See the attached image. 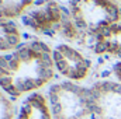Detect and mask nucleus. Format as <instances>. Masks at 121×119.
<instances>
[{"label":"nucleus","mask_w":121,"mask_h":119,"mask_svg":"<svg viewBox=\"0 0 121 119\" xmlns=\"http://www.w3.org/2000/svg\"><path fill=\"white\" fill-rule=\"evenodd\" d=\"M52 49L31 41L14 51L0 53V90L11 97L32 94L54 79Z\"/></svg>","instance_id":"1"},{"label":"nucleus","mask_w":121,"mask_h":119,"mask_svg":"<svg viewBox=\"0 0 121 119\" xmlns=\"http://www.w3.org/2000/svg\"><path fill=\"white\" fill-rule=\"evenodd\" d=\"M69 14L85 34H100L121 21V8L114 0H69Z\"/></svg>","instance_id":"2"},{"label":"nucleus","mask_w":121,"mask_h":119,"mask_svg":"<svg viewBox=\"0 0 121 119\" xmlns=\"http://www.w3.org/2000/svg\"><path fill=\"white\" fill-rule=\"evenodd\" d=\"M48 99L54 119L94 118L90 88H85L73 81L54 84L49 88Z\"/></svg>","instance_id":"3"},{"label":"nucleus","mask_w":121,"mask_h":119,"mask_svg":"<svg viewBox=\"0 0 121 119\" xmlns=\"http://www.w3.org/2000/svg\"><path fill=\"white\" fill-rule=\"evenodd\" d=\"M26 25L31 27L37 32H48L51 30H58L62 32V36L73 39L78 35V28L72 21V17L66 20L62 7L55 1L42 4L37 10L30 11L24 17Z\"/></svg>","instance_id":"4"},{"label":"nucleus","mask_w":121,"mask_h":119,"mask_svg":"<svg viewBox=\"0 0 121 119\" xmlns=\"http://www.w3.org/2000/svg\"><path fill=\"white\" fill-rule=\"evenodd\" d=\"M94 119H121V84L104 80L90 87Z\"/></svg>","instance_id":"5"},{"label":"nucleus","mask_w":121,"mask_h":119,"mask_svg":"<svg viewBox=\"0 0 121 119\" xmlns=\"http://www.w3.org/2000/svg\"><path fill=\"white\" fill-rule=\"evenodd\" d=\"M55 69L70 81H82L90 71V62L78 49L68 44H59L52 49Z\"/></svg>","instance_id":"6"},{"label":"nucleus","mask_w":121,"mask_h":119,"mask_svg":"<svg viewBox=\"0 0 121 119\" xmlns=\"http://www.w3.org/2000/svg\"><path fill=\"white\" fill-rule=\"evenodd\" d=\"M16 119H54L49 99L41 92L30 94L23 101Z\"/></svg>","instance_id":"7"},{"label":"nucleus","mask_w":121,"mask_h":119,"mask_svg":"<svg viewBox=\"0 0 121 119\" xmlns=\"http://www.w3.org/2000/svg\"><path fill=\"white\" fill-rule=\"evenodd\" d=\"M94 51L101 55H111L121 60V23L96 35Z\"/></svg>","instance_id":"8"},{"label":"nucleus","mask_w":121,"mask_h":119,"mask_svg":"<svg viewBox=\"0 0 121 119\" xmlns=\"http://www.w3.org/2000/svg\"><path fill=\"white\" fill-rule=\"evenodd\" d=\"M21 44V32L18 25L9 18L0 16V53L14 51Z\"/></svg>","instance_id":"9"},{"label":"nucleus","mask_w":121,"mask_h":119,"mask_svg":"<svg viewBox=\"0 0 121 119\" xmlns=\"http://www.w3.org/2000/svg\"><path fill=\"white\" fill-rule=\"evenodd\" d=\"M34 0H0V16L13 20L30 8Z\"/></svg>","instance_id":"10"},{"label":"nucleus","mask_w":121,"mask_h":119,"mask_svg":"<svg viewBox=\"0 0 121 119\" xmlns=\"http://www.w3.org/2000/svg\"><path fill=\"white\" fill-rule=\"evenodd\" d=\"M6 95L7 94L0 90V119H14L16 116L14 104Z\"/></svg>","instance_id":"11"},{"label":"nucleus","mask_w":121,"mask_h":119,"mask_svg":"<svg viewBox=\"0 0 121 119\" xmlns=\"http://www.w3.org/2000/svg\"><path fill=\"white\" fill-rule=\"evenodd\" d=\"M113 71H114L116 80H117V81L121 84V60H120V62H117V63L114 64V69H113Z\"/></svg>","instance_id":"12"}]
</instances>
